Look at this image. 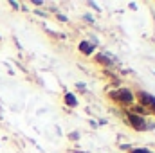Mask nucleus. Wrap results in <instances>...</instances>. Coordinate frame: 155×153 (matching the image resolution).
Instances as JSON below:
<instances>
[{
	"label": "nucleus",
	"mask_w": 155,
	"mask_h": 153,
	"mask_svg": "<svg viewBox=\"0 0 155 153\" xmlns=\"http://www.w3.org/2000/svg\"><path fill=\"white\" fill-rule=\"evenodd\" d=\"M9 5H11V7H15V9H18V4H16V2H9Z\"/></svg>",
	"instance_id": "nucleus-14"
},
{
	"label": "nucleus",
	"mask_w": 155,
	"mask_h": 153,
	"mask_svg": "<svg viewBox=\"0 0 155 153\" xmlns=\"http://www.w3.org/2000/svg\"><path fill=\"white\" fill-rule=\"evenodd\" d=\"M148 110H150V114H152V115H155V99L152 101V105L148 106Z\"/></svg>",
	"instance_id": "nucleus-10"
},
{
	"label": "nucleus",
	"mask_w": 155,
	"mask_h": 153,
	"mask_svg": "<svg viewBox=\"0 0 155 153\" xmlns=\"http://www.w3.org/2000/svg\"><path fill=\"white\" fill-rule=\"evenodd\" d=\"M128 153H153V151L148 150V148H132Z\"/></svg>",
	"instance_id": "nucleus-7"
},
{
	"label": "nucleus",
	"mask_w": 155,
	"mask_h": 153,
	"mask_svg": "<svg viewBox=\"0 0 155 153\" xmlns=\"http://www.w3.org/2000/svg\"><path fill=\"white\" fill-rule=\"evenodd\" d=\"M33 5H38V7H40V5H43V2H41V0H35V2H33Z\"/></svg>",
	"instance_id": "nucleus-13"
},
{
	"label": "nucleus",
	"mask_w": 155,
	"mask_h": 153,
	"mask_svg": "<svg viewBox=\"0 0 155 153\" xmlns=\"http://www.w3.org/2000/svg\"><path fill=\"white\" fill-rule=\"evenodd\" d=\"M94 60H96L99 65H103V67H114V65H116V58L110 56L108 52H96V54H94Z\"/></svg>",
	"instance_id": "nucleus-3"
},
{
	"label": "nucleus",
	"mask_w": 155,
	"mask_h": 153,
	"mask_svg": "<svg viewBox=\"0 0 155 153\" xmlns=\"http://www.w3.org/2000/svg\"><path fill=\"white\" fill-rule=\"evenodd\" d=\"M83 18H85V20H87V22H92V24H94V18H92V16H90V15H85V16H83Z\"/></svg>",
	"instance_id": "nucleus-11"
},
{
	"label": "nucleus",
	"mask_w": 155,
	"mask_h": 153,
	"mask_svg": "<svg viewBox=\"0 0 155 153\" xmlns=\"http://www.w3.org/2000/svg\"><path fill=\"white\" fill-rule=\"evenodd\" d=\"M128 110H130L132 114H135V115H141V117H144V119H146L148 115H152V114H150V110H148L146 106H143V105H139V103H134V105H132V106H130Z\"/></svg>",
	"instance_id": "nucleus-5"
},
{
	"label": "nucleus",
	"mask_w": 155,
	"mask_h": 153,
	"mask_svg": "<svg viewBox=\"0 0 155 153\" xmlns=\"http://www.w3.org/2000/svg\"><path fill=\"white\" fill-rule=\"evenodd\" d=\"M63 103H65V106H69V108H76L78 106V97L72 92H65V94H63Z\"/></svg>",
	"instance_id": "nucleus-6"
},
{
	"label": "nucleus",
	"mask_w": 155,
	"mask_h": 153,
	"mask_svg": "<svg viewBox=\"0 0 155 153\" xmlns=\"http://www.w3.org/2000/svg\"><path fill=\"white\" fill-rule=\"evenodd\" d=\"M88 5H90V7H94V9H96V11H101V9H99V7H97V5H96V4H94V2H88Z\"/></svg>",
	"instance_id": "nucleus-12"
},
{
	"label": "nucleus",
	"mask_w": 155,
	"mask_h": 153,
	"mask_svg": "<svg viewBox=\"0 0 155 153\" xmlns=\"http://www.w3.org/2000/svg\"><path fill=\"white\" fill-rule=\"evenodd\" d=\"M110 101H114L117 106H121L123 110H128L134 103H135V92L128 86H117L116 90H112L108 94Z\"/></svg>",
	"instance_id": "nucleus-1"
},
{
	"label": "nucleus",
	"mask_w": 155,
	"mask_h": 153,
	"mask_svg": "<svg viewBox=\"0 0 155 153\" xmlns=\"http://www.w3.org/2000/svg\"><path fill=\"white\" fill-rule=\"evenodd\" d=\"M123 119H124V122H126L132 130H135V132H146V130H148V121H146L144 117H141V115L132 114L130 110H123Z\"/></svg>",
	"instance_id": "nucleus-2"
},
{
	"label": "nucleus",
	"mask_w": 155,
	"mask_h": 153,
	"mask_svg": "<svg viewBox=\"0 0 155 153\" xmlns=\"http://www.w3.org/2000/svg\"><path fill=\"white\" fill-rule=\"evenodd\" d=\"M69 139H71V141H78V139H79V133H78V132H71V133H69Z\"/></svg>",
	"instance_id": "nucleus-8"
},
{
	"label": "nucleus",
	"mask_w": 155,
	"mask_h": 153,
	"mask_svg": "<svg viewBox=\"0 0 155 153\" xmlns=\"http://www.w3.org/2000/svg\"><path fill=\"white\" fill-rule=\"evenodd\" d=\"M56 16H58V20H60V22H69V20H67V16H65V15H61V13H56Z\"/></svg>",
	"instance_id": "nucleus-9"
},
{
	"label": "nucleus",
	"mask_w": 155,
	"mask_h": 153,
	"mask_svg": "<svg viewBox=\"0 0 155 153\" xmlns=\"http://www.w3.org/2000/svg\"><path fill=\"white\" fill-rule=\"evenodd\" d=\"M0 40H2V36H0Z\"/></svg>",
	"instance_id": "nucleus-15"
},
{
	"label": "nucleus",
	"mask_w": 155,
	"mask_h": 153,
	"mask_svg": "<svg viewBox=\"0 0 155 153\" xmlns=\"http://www.w3.org/2000/svg\"><path fill=\"white\" fill-rule=\"evenodd\" d=\"M78 52L83 56H94L96 54V45H92L88 40H81L78 43Z\"/></svg>",
	"instance_id": "nucleus-4"
}]
</instances>
